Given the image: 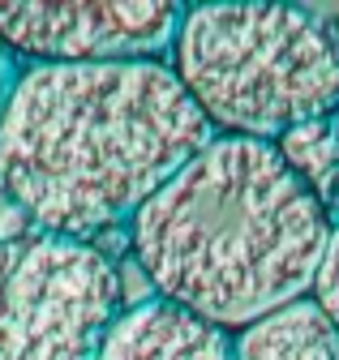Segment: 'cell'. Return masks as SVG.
I'll return each instance as SVG.
<instances>
[{
	"mask_svg": "<svg viewBox=\"0 0 339 360\" xmlns=\"http://www.w3.org/2000/svg\"><path fill=\"white\" fill-rule=\"evenodd\" d=\"M210 138L167 60L22 65L0 103V193L34 232L99 245Z\"/></svg>",
	"mask_w": 339,
	"mask_h": 360,
	"instance_id": "obj_1",
	"label": "cell"
},
{
	"mask_svg": "<svg viewBox=\"0 0 339 360\" xmlns=\"http://www.w3.org/2000/svg\"><path fill=\"white\" fill-rule=\"evenodd\" d=\"M124 232L155 296L241 330L309 296L331 214L275 142L215 133Z\"/></svg>",
	"mask_w": 339,
	"mask_h": 360,
	"instance_id": "obj_2",
	"label": "cell"
},
{
	"mask_svg": "<svg viewBox=\"0 0 339 360\" xmlns=\"http://www.w3.org/2000/svg\"><path fill=\"white\" fill-rule=\"evenodd\" d=\"M167 69L215 133L279 142L339 108V22L305 5H189Z\"/></svg>",
	"mask_w": 339,
	"mask_h": 360,
	"instance_id": "obj_3",
	"label": "cell"
},
{
	"mask_svg": "<svg viewBox=\"0 0 339 360\" xmlns=\"http://www.w3.org/2000/svg\"><path fill=\"white\" fill-rule=\"evenodd\" d=\"M120 304L108 249L34 228L0 236V360H91Z\"/></svg>",
	"mask_w": 339,
	"mask_h": 360,
	"instance_id": "obj_4",
	"label": "cell"
},
{
	"mask_svg": "<svg viewBox=\"0 0 339 360\" xmlns=\"http://www.w3.org/2000/svg\"><path fill=\"white\" fill-rule=\"evenodd\" d=\"M181 5L163 0H0V43L18 65H116L163 60Z\"/></svg>",
	"mask_w": 339,
	"mask_h": 360,
	"instance_id": "obj_5",
	"label": "cell"
},
{
	"mask_svg": "<svg viewBox=\"0 0 339 360\" xmlns=\"http://www.w3.org/2000/svg\"><path fill=\"white\" fill-rule=\"evenodd\" d=\"M91 360H232V330L151 292L120 304Z\"/></svg>",
	"mask_w": 339,
	"mask_h": 360,
	"instance_id": "obj_6",
	"label": "cell"
},
{
	"mask_svg": "<svg viewBox=\"0 0 339 360\" xmlns=\"http://www.w3.org/2000/svg\"><path fill=\"white\" fill-rule=\"evenodd\" d=\"M339 330L326 313L301 296L288 300L258 322L232 330V360H335Z\"/></svg>",
	"mask_w": 339,
	"mask_h": 360,
	"instance_id": "obj_7",
	"label": "cell"
},
{
	"mask_svg": "<svg viewBox=\"0 0 339 360\" xmlns=\"http://www.w3.org/2000/svg\"><path fill=\"white\" fill-rule=\"evenodd\" d=\"M283 163L301 176V185L318 198V206L335 219L339 214V108L322 120L283 133L275 142Z\"/></svg>",
	"mask_w": 339,
	"mask_h": 360,
	"instance_id": "obj_8",
	"label": "cell"
},
{
	"mask_svg": "<svg viewBox=\"0 0 339 360\" xmlns=\"http://www.w3.org/2000/svg\"><path fill=\"white\" fill-rule=\"evenodd\" d=\"M309 300L326 313L339 330V219H331V232H326V245H322V257H318V270H314V283H309Z\"/></svg>",
	"mask_w": 339,
	"mask_h": 360,
	"instance_id": "obj_9",
	"label": "cell"
},
{
	"mask_svg": "<svg viewBox=\"0 0 339 360\" xmlns=\"http://www.w3.org/2000/svg\"><path fill=\"white\" fill-rule=\"evenodd\" d=\"M18 56L5 48V43H0V103H5V95H9V86H13V77H18Z\"/></svg>",
	"mask_w": 339,
	"mask_h": 360,
	"instance_id": "obj_10",
	"label": "cell"
},
{
	"mask_svg": "<svg viewBox=\"0 0 339 360\" xmlns=\"http://www.w3.org/2000/svg\"><path fill=\"white\" fill-rule=\"evenodd\" d=\"M335 360H339V356H335Z\"/></svg>",
	"mask_w": 339,
	"mask_h": 360,
	"instance_id": "obj_11",
	"label": "cell"
}]
</instances>
